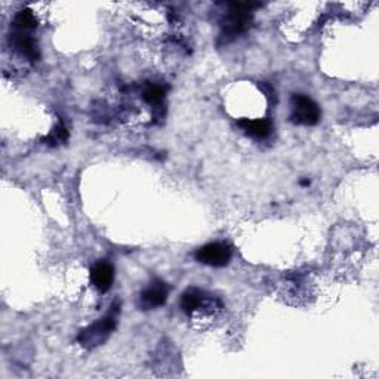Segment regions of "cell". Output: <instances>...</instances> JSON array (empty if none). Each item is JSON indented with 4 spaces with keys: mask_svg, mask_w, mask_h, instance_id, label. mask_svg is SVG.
<instances>
[{
    "mask_svg": "<svg viewBox=\"0 0 379 379\" xmlns=\"http://www.w3.org/2000/svg\"><path fill=\"white\" fill-rule=\"evenodd\" d=\"M120 313V304H113L109 314H105L102 319L89 324L88 328L82 329L77 335V341L83 349H95V346L102 345L110 338V335L118 326V315Z\"/></svg>",
    "mask_w": 379,
    "mask_h": 379,
    "instance_id": "cell-1",
    "label": "cell"
},
{
    "mask_svg": "<svg viewBox=\"0 0 379 379\" xmlns=\"http://www.w3.org/2000/svg\"><path fill=\"white\" fill-rule=\"evenodd\" d=\"M261 6L259 3H228V12L224 17L221 27V39L228 41L234 39L236 36H240L246 33L250 28L252 21H254V15H252V9Z\"/></svg>",
    "mask_w": 379,
    "mask_h": 379,
    "instance_id": "cell-2",
    "label": "cell"
},
{
    "mask_svg": "<svg viewBox=\"0 0 379 379\" xmlns=\"http://www.w3.org/2000/svg\"><path fill=\"white\" fill-rule=\"evenodd\" d=\"M322 118L317 102L304 93H293L290 100V122L295 124L314 126Z\"/></svg>",
    "mask_w": 379,
    "mask_h": 379,
    "instance_id": "cell-3",
    "label": "cell"
},
{
    "mask_svg": "<svg viewBox=\"0 0 379 379\" xmlns=\"http://www.w3.org/2000/svg\"><path fill=\"white\" fill-rule=\"evenodd\" d=\"M196 259L200 264H205L209 267H225L231 261V249L225 243L215 241V243H207L197 249Z\"/></svg>",
    "mask_w": 379,
    "mask_h": 379,
    "instance_id": "cell-4",
    "label": "cell"
},
{
    "mask_svg": "<svg viewBox=\"0 0 379 379\" xmlns=\"http://www.w3.org/2000/svg\"><path fill=\"white\" fill-rule=\"evenodd\" d=\"M171 288L163 280H154L149 288L140 293V305L142 310H154L166 304Z\"/></svg>",
    "mask_w": 379,
    "mask_h": 379,
    "instance_id": "cell-5",
    "label": "cell"
},
{
    "mask_svg": "<svg viewBox=\"0 0 379 379\" xmlns=\"http://www.w3.org/2000/svg\"><path fill=\"white\" fill-rule=\"evenodd\" d=\"M114 267L110 264L109 261H101L97 262L92 268H91V283L92 286L100 290L101 293L109 292L114 283Z\"/></svg>",
    "mask_w": 379,
    "mask_h": 379,
    "instance_id": "cell-6",
    "label": "cell"
},
{
    "mask_svg": "<svg viewBox=\"0 0 379 379\" xmlns=\"http://www.w3.org/2000/svg\"><path fill=\"white\" fill-rule=\"evenodd\" d=\"M27 31H18L14 35H10V44L14 45L15 50H18L21 55L26 57L30 61H39L40 52L37 48V44L33 37L26 35Z\"/></svg>",
    "mask_w": 379,
    "mask_h": 379,
    "instance_id": "cell-7",
    "label": "cell"
},
{
    "mask_svg": "<svg viewBox=\"0 0 379 379\" xmlns=\"http://www.w3.org/2000/svg\"><path fill=\"white\" fill-rule=\"evenodd\" d=\"M237 124L245 131L248 136L255 140H266L272 131V124L268 119H255V120L241 119L239 120Z\"/></svg>",
    "mask_w": 379,
    "mask_h": 379,
    "instance_id": "cell-8",
    "label": "cell"
},
{
    "mask_svg": "<svg viewBox=\"0 0 379 379\" xmlns=\"http://www.w3.org/2000/svg\"><path fill=\"white\" fill-rule=\"evenodd\" d=\"M205 301H206V297L202 290H198L196 288L187 289L181 297V310L190 315V314H193L196 310L202 308Z\"/></svg>",
    "mask_w": 379,
    "mask_h": 379,
    "instance_id": "cell-9",
    "label": "cell"
},
{
    "mask_svg": "<svg viewBox=\"0 0 379 379\" xmlns=\"http://www.w3.org/2000/svg\"><path fill=\"white\" fill-rule=\"evenodd\" d=\"M166 97V91L163 86L160 85H154V83H150V85H147L142 91V98L147 104L153 105V107H160L163 104Z\"/></svg>",
    "mask_w": 379,
    "mask_h": 379,
    "instance_id": "cell-10",
    "label": "cell"
},
{
    "mask_svg": "<svg viewBox=\"0 0 379 379\" xmlns=\"http://www.w3.org/2000/svg\"><path fill=\"white\" fill-rule=\"evenodd\" d=\"M14 27L18 31H30L37 27V18L30 9H23L14 18Z\"/></svg>",
    "mask_w": 379,
    "mask_h": 379,
    "instance_id": "cell-11",
    "label": "cell"
},
{
    "mask_svg": "<svg viewBox=\"0 0 379 379\" xmlns=\"http://www.w3.org/2000/svg\"><path fill=\"white\" fill-rule=\"evenodd\" d=\"M67 140H68V131L62 124H58L49 138H46V141H55V142H64Z\"/></svg>",
    "mask_w": 379,
    "mask_h": 379,
    "instance_id": "cell-12",
    "label": "cell"
}]
</instances>
